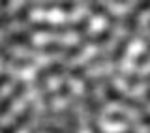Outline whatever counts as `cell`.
<instances>
[{
  "label": "cell",
  "mask_w": 150,
  "mask_h": 133,
  "mask_svg": "<svg viewBox=\"0 0 150 133\" xmlns=\"http://www.w3.org/2000/svg\"><path fill=\"white\" fill-rule=\"evenodd\" d=\"M69 45H62V43H45L40 47V51L43 54H54V53H66Z\"/></svg>",
  "instance_id": "7"
},
{
  "label": "cell",
  "mask_w": 150,
  "mask_h": 133,
  "mask_svg": "<svg viewBox=\"0 0 150 133\" xmlns=\"http://www.w3.org/2000/svg\"><path fill=\"white\" fill-rule=\"evenodd\" d=\"M69 94H71V88H69V84H62V86H60L58 90H56V92H53V96H60V98H66V96H69Z\"/></svg>",
  "instance_id": "16"
},
{
  "label": "cell",
  "mask_w": 150,
  "mask_h": 133,
  "mask_svg": "<svg viewBox=\"0 0 150 133\" xmlns=\"http://www.w3.org/2000/svg\"><path fill=\"white\" fill-rule=\"evenodd\" d=\"M105 96L109 98L111 101H120V103L124 101V98H126L124 94H122V92H118V90H116V88H112L111 84H107V90H105Z\"/></svg>",
  "instance_id": "10"
},
{
  "label": "cell",
  "mask_w": 150,
  "mask_h": 133,
  "mask_svg": "<svg viewBox=\"0 0 150 133\" xmlns=\"http://www.w3.org/2000/svg\"><path fill=\"white\" fill-rule=\"evenodd\" d=\"M32 109H34V107H32V103H28V105L25 107V111H23L21 115L17 116V120L13 122V124H9L8 127H4V129L0 131V133H17L23 126L26 124L28 120H30V116H32Z\"/></svg>",
  "instance_id": "4"
},
{
  "label": "cell",
  "mask_w": 150,
  "mask_h": 133,
  "mask_svg": "<svg viewBox=\"0 0 150 133\" xmlns=\"http://www.w3.org/2000/svg\"><path fill=\"white\" fill-rule=\"evenodd\" d=\"M141 83V77L137 73H133V75H128V79H126V84H128L129 88H133V86H137V84Z\"/></svg>",
  "instance_id": "19"
},
{
  "label": "cell",
  "mask_w": 150,
  "mask_h": 133,
  "mask_svg": "<svg viewBox=\"0 0 150 133\" xmlns=\"http://www.w3.org/2000/svg\"><path fill=\"white\" fill-rule=\"evenodd\" d=\"M6 41L13 45H26L30 47V32H11V34H6Z\"/></svg>",
  "instance_id": "5"
},
{
  "label": "cell",
  "mask_w": 150,
  "mask_h": 133,
  "mask_svg": "<svg viewBox=\"0 0 150 133\" xmlns=\"http://www.w3.org/2000/svg\"><path fill=\"white\" fill-rule=\"evenodd\" d=\"M124 25H126V28H128V32H135V30H137V25H139V13H137V9H133V11L124 19Z\"/></svg>",
  "instance_id": "9"
},
{
  "label": "cell",
  "mask_w": 150,
  "mask_h": 133,
  "mask_svg": "<svg viewBox=\"0 0 150 133\" xmlns=\"http://www.w3.org/2000/svg\"><path fill=\"white\" fill-rule=\"evenodd\" d=\"M25 90H26V84L23 83V81H19V83L15 84V88L11 90V94H9L6 99H2V101H0V116L6 115V112L9 111V107H11L13 103H15L17 99L21 98L23 94H25Z\"/></svg>",
  "instance_id": "2"
},
{
  "label": "cell",
  "mask_w": 150,
  "mask_h": 133,
  "mask_svg": "<svg viewBox=\"0 0 150 133\" xmlns=\"http://www.w3.org/2000/svg\"><path fill=\"white\" fill-rule=\"evenodd\" d=\"M32 133H38V131H32Z\"/></svg>",
  "instance_id": "32"
},
{
  "label": "cell",
  "mask_w": 150,
  "mask_h": 133,
  "mask_svg": "<svg viewBox=\"0 0 150 133\" xmlns=\"http://www.w3.org/2000/svg\"><path fill=\"white\" fill-rule=\"evenodd\" d=\"M146 53H148V54H150V45H148V49H146Z\"/></svg>",
  "instance_id": "29"
},
{
  "label": "cell",
  "mask_w": 150,
  "mask_h": 133,
  "mask_svg": "<svg viewBox=\"0 0 150 133\" xmlns=\"http://www.w3.org/2000/svg\"><path fill=\"white\" fill-rule=\"evenodd\" d=\"M11 21H17L15 13H6V15H0V28H4L6 25H9Z\"/></svg>",
  "instance_id": "17"
},
{
  "label": "cell",
  "mask_w": 150,
  "mask_h": 133,
  "mask_svg": "<svg viewBox=\"0 0 150 133\" xmlns=\"http://www.w3.org/2000/svg\"><path fill=\"white\" fill-rule=\"evenodd\" d=\"M150 9V2H141L139 6H137V13H141V11H148Z\"/></svg>",
  "instance_id": "23"
},
{
  "label": "cell",
  "mask_w": 150,
  "mask_h": 133,
  "mask_svg": "<svg viewBox=\"0 0 150 133\" xmlns=\"http://www.w3.org/2000/svg\"><path fill=\"white\" fill-rule=\"evenodd\" d=\"M124 105H128V107H131V109H139V111H144V103H141V101H137V99H133V98H124Z\"/></svg>",
  "instance_id": "12"
},
{
  "label": "cell",
  "mask_w": 150,
  "mask_h": 133,
  "mask_svg": "<svg viewBox=\"0 0 150 133\" xmlns=\"http://www.w3.org/2000/svg\"><path fill=\"white\" fill-rule=\"evenodd\" d=\"M148 30H150V19H148Z\"/></svg>",
  "instance_id": "31"
},
{
  "label": "cell",
  "mask_w": 150,
  "mask_h": 133,
  "mask_svg": "<svg viewBox=\"0 0 150 133\" xmlns=\"http://www.w3.org/2000/svg\"><path fill=\"white\" fill-rule=\"evenodd\" d=\"M45 131H47V133H62L56 126H47V127H45Z\"/></svg>",
  "instance_id": "25"
},
{
  "label": "cell",
  "mask_w": 150,
  "mask_h": 133,
  "mask_svg": "<svg viewBox=\"0 0 150 133\" xmlns=\"http://www.w3.org/2000/svg\"><path fill=\"white\" fill-rule=\"evenodd\" d=\"M144 98H146V99H148V101H150V88L146 90V92H144Z\"/></svg>",
  "instance_id": "27"
},
{
  "label": "cell",
  "mask_w": 150,
  "mask_h": 133,
  "mask_svg": "<svg viewBox=\"0 0 150 133\" xmlns=\"http://www.w3.org/2000/svg\"><path fill=\"white\" fill-rule=\"evenodd\" d=\"M30 64H32L30 58H17V56H13V60H11L13 68H26V66H30Z\"/></svg>",
  "instance_id": "13"
},
{
  "label": "cell",
  "mask_w": 150,
  "mask_h": 133,
  "mask_svg": "<svg viewBox=\"0 0 150 133\" xmlns=\"http://www.w3.org/2000/svg\"><path fill=\"white\" fill-rule=\"evenodd\" d=\"M126 133H135V131H133V129H129V131H126Z\"/></svg>",
  "instance_id": "30"
},
{
  "label": "cell",
  "mask_w": 150,
  "mask_h": 133,
  "mask_svg": "<svg viewBox=\"0 0 150 133\" xmlns=\"http://www.w3.org/2000/svg\"><path fill=\"white\" fill-rule=\"evenodd\" d=\"M144 81H146V83H150V75H146V77H144Z\"/></svg>",
  "instance_id": "28"
},
{
  "label": "cell",
  "mask_w": 150,
  "mask_h": 133,
  "mask_svg": "<svg viewBox=\"0 0 150 133\" xmlns=\"http://www.w3.org/2000/svg\"><path fill=\"white\" fill-rule=\"evenodd\" d=\"M81 54V45H69L66 51V58H73V56Z\"/></svg>",
  "instance_id": "15"
},
{
  "label": "cell",
  "mask_w": 150,
  "mask_h": 133,
  "mask_svg": "<svg viewBox=\"0 0 150 133\" xmlns=\"http://www.w3.org/2000/svg\"><path fill=\"white\" fill-rule=\"evenodd\" d=\"M8 81H9V75L8 73H2V75H0V88H2L4 84H8Z\"/></svg>",
  "instance_id": "24"
},
{
  "label": "cell",
  "mask_w": 150,
  "mask_h": 133,
  "mask_svg": "<svg viewBox=\"0 0 150 133\" xmlns=\"http://www.w3.org/2000/svg\"><path fill=\"white\" fill-rule=\"evenodd\" d=\"M109 120L112 122H124V124H129V118L126 115H120V112H112V115H109Z\"/></svg>",
  "instance_id": "18"
},
{
  "label": "cell",
  "mask_w": 150,
  "mask_h": 133,
  "mask_svg": "<svg viewBox=\"0 0 150 133\" xmlns=\"http://www.w3.org/2000/svg\"><path fill=\"white\" fill-rule=\"evenodd\" d=\"M84 71H86V68H84V66H79V68H73L69 71V75H71V77H81Z\"/></svg>",
  "instance_id": "21"
},
{
  "label": "cell",
  "mask_w": 150,
  "mask_h": 133,
  "mask_svg": "<svg viewBox=\"0 0 150 133\" xmlns=\"http://www.w3.org/2000/svg\"><path fill=\"white\" fill-rule=\"evenodd\" d=\"M30 11H32V4H25V6L15 13V19L17 21H26L28 15H30Z\"/></svg>",
  "instance_id": "11"
},
{
  "label": "cell",
  "mask_w": 150,
  "mask_h": 133,
  "mask_svg": "<svg viewBox=\"0 0 150 133\" xmlns=\"http://www.w3.org/2000/svg\"><path fill=\"white\" fill-rule=\"evenodd\" d=\"M129 41H131V36L124 37V40H122L120 43H118V47L115 49V53H112V56H111V60H112V62H120V60H122V56L126 54V49H128Z\"/></svg>",
  "instance_id": "6"
},
{
  "label": "cell",
  "mask_w": 150,
  "mask_h": 133,
  "mask_svg": "<svg viewBox=\"0 0 150 133\" xmlns=\"http://www.w3.org/2000/svg\"><path fill=\"white\" fill-rule=\"evenodd\" d=\"M148 58H150V54H148V53H143V54H141L139 58H137V66H144Z\"/></svg>",
  "instance_id": "22"
},
{
  "label": "cell",
  "mask_w": 150,
  "mask_h": 133,
  "mask_svg": "<svg viewBox=\"0 0 150 133\" xmlns=\"http://www.w3.org/2000/svg\"><path fill=\"white\" fill-rule=\"evenodd\" d=\"M62 71H64V64H60V62L51 64L49 68H41V69H38V73H36V84H38V88L43 86V84L47 83V79H49L51 75H58V73H62Z\"/></svg>",
  "instance_id": "3"
},
{
  "label": "cell",
  "mask_w": 150,
  "mask_h": 133,
  "mask_svg": "<svg viewBox=\"0 0 150 133\" xmlns=\"http://www.w3.org/2000/svg\"><path fill=\"white\" fill-rule=\"evenodd\" d=\"M141 124L150 126V115H143V116H141Z\"/></svg>",
  "instance_id": "26"
},
{
  "label": "cell",
  "mask_w": 150,
  "mask_h": 133,
  "mask_svg": "<svg viewBox=\"0 0 150 133\" xmlns=\"http://www.w3.org/2000/svg\"><path fill=\"white\" fill-rule=\"evenodd\" d=\"M111 37V28H107V30H101L100 34H96L94 37H84V43H105V41H109Z\"/></svg>",
  "instance_id": "8"
},
{
  "label": "cell",
  "mask_w": 150,
  "mask_h": 133,
  "mask_svg": "<svg viewBox=\"0 0 150 133\" xmlns=\"http://www.w3.org/2000/svg\"><path fill=\"white\" fill-rule=\"evenodd\" d=\"M90 8H92V11H94V13H100V15H105V17L111 13L107 8H103L101 4H98V2H92V4H90Z\"/></svg>",
  "instance_id": "14"
},
{
  "label": "cell",
  "mask_w": 150,
  "mask_h": 133,
  "mask_svg": "<svg viewBox=\"0 0 150 133\" xmlns=\"http://www.w3.org/2000/svg\"><path fill=\"white\" fill-rule=\"evenodd\" d=\"M90 21L81 19L79 23H69V25H47V23H32V30L38 32H56V34H66V32H83L86 30Z\"/></svg>",
  "instance_id": "1"
},
{
  "label": "cell",
  "mask_w": 150,
  "mask_h": 133,
  "mask_svg": "<svg viewBox=\"0 0 150 133\" xmlns=\"http://www.w3.org/2000/svg\"><path fill=\"white\" fill-rule=\"evenodd\" d=\"M56 6H58L60 9H64V11H71V9L75 8L73 2H56Z\"/></svg>",
  "instance_id": "20"
}]
</instances>
